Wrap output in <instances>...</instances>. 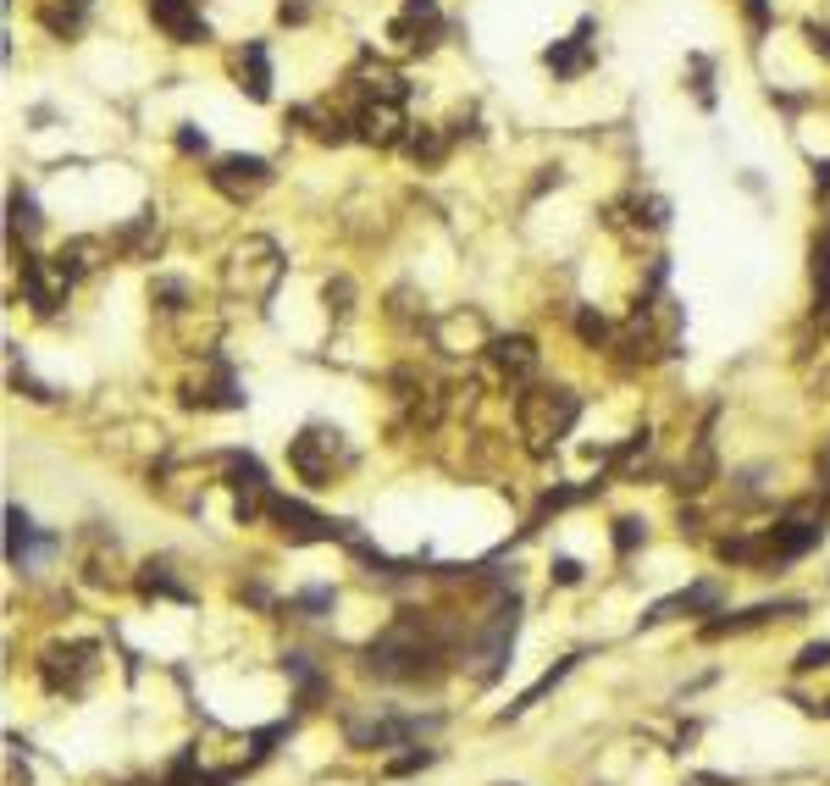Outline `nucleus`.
Masks as SVG:
<instances>
[{
    "label": "nucleus",
    "instance_id": "obj_39",
    "mask_svg": "<svg viewBox=\"0 0 830 786\" xmlns=\"http://www.w3.org/2000/svg\"><path fill=\"white\" fill-rule=\"evenodd\" d=\"M819 482L830 488V438H825V449H819Z\"/></svg>",
    "mask_w": 830,
    "mask_h": 786
},
{
    "label": "nucleus",
    "instance_id": "obj_5",
    "mask_svg": "<svg viewBox=\"0 0 830 786\" xmlns=\"http://www.w3.org/2000/svg\"><path fill=\"white\" fill-rule=\"evenodd\" d=\"M764 537H770V565H764V571H781V565L803 560V554H814V548L825 543V510H814V504H792V510H786Z\"/></svg>",
    "mask_w": 830,
    "mask_h": 786
},
{
    "label": "nucleus",
    "instance_id": "obj_1",
    "mask_svg": "<svg viewBox=\"0 0 830 786\" xmlns=\"http://www.w3.org/2000/svg\"><path fill=\"white\" fill-rule=\"evenodd\" d=\"M581 416V399L570 388H521L515 393V427H521L526 449L548 454Z\"/></svg>",
    "mask_w": 830,
    "mask_h": 786
},
{
    "label": "nucleus",
    "instance_id": "obj_21",
    "mask_svg": "<svg viewBox=\"0 0 830 786\" xmlns=\"http://www.w3.org/2000/svg\"><path fill=\"white\" fill-rule=\"evenodd\" d=\"M576 665H581V654H570V659H559L554 670H543V676H537L532 687H526L521 698H515V703H510V709H504V715H498V720H515V715H526V709H532V703L543 698V692H554V687H559V681H565V676H570V670H576Z\"/></svg>",
    "mask_w": 830,
    "mask_h": 786
},
{
    "label": "nucleus",
    "instance_id": "obj_31",
    "mask_svg": "<svg viewBox=\"0 0 830 786\" xmlns=\"http://www.w3.org/2000/svg\"><path fill=\"white\" fill-rule=\"evenodd\" d=\"M814 283L830 288V216H825V233L814 239Z\"/></svg>",
    "mask_w": 830,
    "mask_h": 786
},
{
    "label": "nucleus",
    "instance_id": "obj_33",
    "mask_svg": "<svg viewBox=\"0 0 830 786\" xmlns=\"http://www.w3.org/2000/svg\"><path fill=\"white\" fill-rule=\"evenodd\" d=\"M819 665H830V643L819 637V643H808L803 654H797V670H819Z\"/></svg>",
    "mask_w": 830,
    "mask_h": 786
},
{
    "label": "nucleus",
    "instance_id": "obj_20",
    "mask_svg": "<svg viewBox=\"0 0 830 786\" xmlns=\"http://www.w3.org/2000/svg\"><path fill=\"white\" fill-rule=\"evenodd\" d=\"M100 250H106L100 239H67L56 250V272L67 277V283H78V277H89L100 266Z\"/></svg>",
    "mask_w": 830,
    "mask_h": 786
},
{
    "label": "nucleus",
    "instance_id": "obj_22",
    "mask_svg": "<svg viewBox=\"0 0 830 786\" xmlns=\"http://www.w3.org/2000/svg\"><path fill=\"white\" fill-rule=\"evenodd\" d=\"M404 150H410V161L415 167H443V155H449V139H443L438 128H410L404 133Z\"/></svg>",
    "mask_w": 830,
    "mask_h": 786
},
{
    "label": "nucleus",
    "instance_id": "obj_7",
    "mask_svg": "<svg viewBox=\"0 0 830 786\" xmlns=\"http://www.w3.org/2000/svg\"><path fill=\"white\" fill-rule=\"evenodd\" d=\"M443 731V715H382V720H344L349 748H404Z\"/></svg>",
    "mask_w": 830,
    "mask_h": 786
},
{
    "label": "nucleus",
    "instance_id": "obj_11",
    "mask_svg": "<svg viewBox=\"0 0 830 786\" xmlns=\"http://www.w3.org/2000/svg\"><path fill=\"white\" fill-rule=\"evenodd\" d=\"M388 39H399L404 50H427L443 39V12L438 0H404L399 17L388 23Z\"/></svg>",
    "mask_w": 830,
    "mask_h": 786
},
{
    "label": "nucleus",
    "instance_id": "obj_29",
    "mask_svg": "<svg viewBox=\"0 0 830 786\" xmlns=\"http://www.w3.org/2000/svg\"><path fill=\"white\" fill-rule=\"evenodd\" d=\"M427 764H438V748H410L399 759H388V775H415V770H427Z\"/></svg>",
    "mask_w": 830,
    "mask_h": 786
},
{
    "label": "nucleus",
    "instance_id": "obj_14",
    "mask_svg": "<svg viewBox=\"0 0 830 786\" xmlns=\"http://www.w3.org/2000/svg\"><path fill=\"white\" fill-rule=\"evenodd\" d=\"M23 288H28V305L39 310V316H56L61 305H67V277L56 272V261H45V255H28L23 250Z\"/></svg>",
    "mask_w": 830,
    "mask_h": 786
},
{
    "label": "nucleus",
    "instance_id": "obj_32",
    "mask_svg": "<svg viewBox=\"0 0 830 786\" xmlns=\"http://www.w3.org/2000/svg\"><path fill=\"white\" fill-rule=\"evenodd\" d=\"M12 382L28 393V399H34V405H50V388H45V382H39V377H28L23 366H12Z\"/></svg>",
    "mask_w": 830,
    "mask_h": 786
},
{
    "label": "nucleus",
    "instance_id": "obj_9",
    "mask_svg": "<svg viewBox=\"0 0 830 786\" xmlns=\"http://www.w3.org/2000/svg\"><path fill=\"white\" fill-rule=\"evenodd\" d=\"M786 615H803V598H770V604H753V609H736V615H714L698 626L703 643H714V637H736V632H753V626H770V620H786Z\"/></svg>",
    "mask_w": 830,
    "mask_h": 786
},
{
    "label": "nucleus",
    "instance_id": "obj_13",
    "mask_svg": "<svg viewBox=\"0 0 830 786\" xmlns=\"http://www.w3.org/2000/svg\"><path fill=\"white\" fill-rule=\"evenodd\" d=\"M487 360H493V371H498V382H510V393H521V388H532V377H537V344L532 338H493L487 344Z\"/></svg>",
    "mask_w": 830,
    "mask_h": 786
},
{
    "label": "nucleus",
    "instance_id": "obj_4",
    "mask_svg": "<svg viewBox=\"0 0 830 786\" xmlns=\"http://www.w3.org/2000/svg\"><path fill=\"white\" fill-rule=\"evenodd\" d=\"M266 515L283 526L288 543H355V521H332V515L310 510L305 499H288V493H272L266 499Z\"/></svg>",
    "mask_w": 830,
    "mask_h": 786
},
{
    "label": "nucleus",
    "instance_id": "obj_24",
    "mask_svg": "<svg viewBox=\"0 0 830 786\" xmlns=\"http://www.w3.org/2000/svg\"><path fill=\"white\" fill-rule=\"evenodd\" d=\"M576 333H581V344H587V349H609V344H615V327H609V316H598L593 305L576 310Z\"/></svg>",
    "mask_w": 830,
    "mask_h": 786
},
{
    "label": "nucleus",
    "instance_id": "obj_19",
    "mask_svg": "<svg viewBox=\"0 0 830 786\" xmlns=\"http://www.w3.org/2000/svg\"><path fill=\"white\" fill-rule=\"evenodd\" d=\"M150 244H161V216L155 211H139L128 227L111 233V250H122V255H150Z\"/></svg>",
    "mask_w": 830,
    "mask_h": 786
},
{
    "label": "nucleus",
    "instance_id": "obj_10",
    "mask_svg": "<svg viewBox=\"0 0 830 786\" xmlns=\"http://www.w3.org/2000/svg\"><path fill=\"white\" fill-rule=\"evenodd\" d=\"M150 23L172 45H211V23L200 17V0H150Z\"/></svg>",
    "mask_w": 830,
    "mask_h": 786
},
{
    "label": "nucleus",
    "instance_id": "obj_16",
    "mask_svg": "<svg viewBox=\"0 0 830 786\" xmlns=\"http://www.w3.org/2000/svg\"><path fill=\"white\" fill-rule=\"evenodd\" d=\"M720 609H725L720 582H698V587H687V593L659 598V604L642 615V626H659V620H670V615H720Z\"/></svg>",
    "mask_w": 830,
    "mask_h": 786
},
{
    "label": "nucleus",
    "instance_id": "obj_3",
    "mask_svg": "<svg viewBox=\"0 0 830 786\" xmlns=\"http://www.w3.org/2000/svg\"><path fill=\"white\" fill-rule=\"evenodd\" d=\"M288 465H294V477L310 482V488H332V477L355 465V449L344 443V432L305 427L294 443H288Z\"/></svg>",
    "mask_w": 830,
    "mask_h": 786
},
{
    "label": "nucleus",
    "instance_id": "obj_26",
    "mask_svg": "<svg viewBox=\"0 0 830 786\" xmlns=\"http://www.w3.org/2000/svg\"><path fill=\"white\" fill-rule=\"evenodd\" d=\"M155 305H161L166 316L189 310V283H183V277H161V283H155Z\"/></svg>",
    "mask_w": 830,
    "mask_h": 786
},
{
    "label": "nucleus",
    "instance_id": "obj_28",
    "mask_svg": "<svg viewBox=\"0 0 830 786\" xmlns=\"http://www.w3.org/2000/svg\"><path fill=\"white\" fill-rule=\"evenodd\" d=\"M687 67H692V89H698V106L709 111V106H714V84H709V78H714V61H709V56H687Z\"/></svg>",
    "mask_w": 830,
    "mask_h": 786
},
{
    "label": "nucleus",
    "instance_id": "obj_25",
    "mask_svg": "<svg viewBox=\"0 0 830 786\" xmlns=\"http://www.w3.org/2000/svg\"><path fill=\"white\" fill-rule=\"evenodd\" d=\"M12 233H23V239L39 233V205H34L28 189H12Z\"/></svg>",
    "mask_w": 830,
    "mask_h": 786
},
{
    "label": "nucleus",
    "instance_id": "obj_6",
    "mask_svg": "<svg viewBox=\"0 0 830 786\" xmlns=\"http://www.w3.org/2000/svg\"><path fill=\"white\" fill-rule=\"evenodd\" d=\"M283 277V261H277V244L272 239H244L227 261V288L244 299H266Z\"/></svg>",
    "mask_w": 830,
    "mask_h": 786
},
{
    "label": "nucleus",
    "instance_id": "obj_8",
    "mask_svg": "<svg viewBox=\"0 0 830 786\" xmlns=\"http://www.w3.org/2000/svg\"><path fill=\"white\" fill-rule=\"evenodd\" d=\"M205 178H211V189L222 194V200L249 205L266 183H272V161H266V155H216Z\"/></svg>",
    "mask_w": 830,
    "mask_h": 786
},
{
    "label": "nucleus",
    "instance_id": "obj_18",
    "mask_svg": "<svg viewBox=\"0 0 830 786\" xmlns=\"http://www.w3.org/2000/svg\"><path fill=\"white\" fill-rule=\"evenodd\" d=\"M233 72H238V89H244L249 100H272V56H266L261 39H249V45L238 50Z\"/></svg>",
    "mask_w": 830,
    "mask_h": 786
},
{
    "label": "nucleus",
    "instance_id": "obj_35",
    "mask_svg": "<svg viewBox=\"0 0 830 786\" xmlns=\"http://www.w3.org/2000/svg\"><path fill=\"white\" fill-rule=\"evenodd\" d=\"M277 17H283L288 28H299V23H310V0H283L277 6Z\"/></svg>",
    "mask_w": 830,
    "mask_h": 786
},
{
    "label": "nucleus",
    "instance_id": "obj_37",
    "mask_svg": "<svg viewBox=\"0 0 830 786\" xmlns=\"http://www.w3.org/2000/svg\"><path fill=\"white\" fill-rule=\"evenodd\" d=\"M554 582H559V587H576V582H581V565H576V560H554Z\"/></svg>",
    "mask_w": 830,
    "mask_h": 786
},
{
    "label": "nucleus",
    "instance_id": "obj_2",
    "mask_svg": "<svg viewBox=\"0 0 830 786\" xmlns=\"http://www.w3.org/2000/svg\"><path fill=\"white\" fill-rule=\"evenodd\" d=\"M515 626H521V598L515 593H498V604L482 615V626L471 632L460 665H476V681H493L498 670L510 665V643H515Z\"/></svg>",
    "mask_w": 830,
    "mask_h": 786
},
{
    "label": "nucleus",
    "instance_id": "obj_27",
    "mask_svg": "<svg viewBox=\"0 0 830 786\" xmlns=\"http://www.w3.org/2000/svg\"><path fill=\"white\" fill-rule=\"evenodd\" d=\"M637 543H648V526H642L637 515H620L615 521V554L626 560V554H637Z\"/></svg>",
    "mask_w": 830,
    "mask_h": 786
},
{
    "label": "nucleus",
    "instance_id": "obj_36",
    "mask_svg": "<svg viewBox=\"0 0 830 786\" xmlns=\"http://www.w3.org/2000/svg\"><path fill=\"white\" fill-rule=\"evenodd\" d=\"M178 150H183V155H205V133L183 122V133H178Z\"/></svg>",
    "mask_w": 830,
    "mask_h": 786
},
{
    "label": "nucleus",
    "instance_id": "obj_17",
    "mask_svg": "<svg viewBox=\"0 0 830 786\" xmlns=\"http://www.w3.org/2000/svg\"><path fill=\"white\" fill-rule=\"evenodd\" d=\"M39 548H56V537H39L23 504H6V560H12V571H28Z\"/></svg>",
    "mask_w": 830,
    "mask_h": 786
},
{
    "label": "nucleus",
    "instance_id": "obj_23",
    "mask_svg": "<svg viewBox=\"0 0 830 786\" xmlns=\"http://www.w3.org/2000/svg\"><path fill=\"white\" fill-rule=\"evenodd\" d=\"M332 604H338V593H332V587H305V593L288 598V615H299V620H321V615H332Z\"/></svg>",
    "mask_w": 830,
    "mask_h": 786
},
{
    "label": "nucleus",
    "instance_id": "obj_38",
    "mask_svg": "<svg viewBox=\"0 0 830 786\" xmlns=\"http://www.w3.org/2000/svg\"><path fill=\"white\" fill-rule=\"evenodd\" d=\"M814 189L830 194V161H819V167H814Z\"/></svg>",
    "mask_w": 830,
    "mask_h": 786
},
{
    "label": "nucleus",
    "instance_id": "obj_30",
    "mask_svg": "<svg viewBox=\"0 0 830 786\" xmlns=\"http://www.w3.org/2000/svg\"><path fill=\"white\" fill-rule=\"evenodd\" d=\"M144 593H166V598H189V587L183 582H172V576H166V565H144Z\"/></svg>",
    "mask_w": 830,
    "mask_h": 786
},
{
    "label": "nucleus",
    "instance_id": "obj_15",
    "mask_svg": "<svg viewBox=\"0 0 830 786\" xmlns=\"http://www.w3.org/2000/svg\"><path fill=\"white\" fill-rule=\"evenodd\" d=\"M593 34H598V23H593V17H581L576 34L554 39V45L543 50V67L554 72V78H581V72L593 67Z\"/></svg>",
    "mask_w": 830,
    "mask_h": 786
},
{
    "label": "nucleus",
    "instance_id": "obj_12",
    "mask_svg": "<svg viewBox=\"0 0 830 786\" xmlns=\"http://www.w3.org/2000/svg\"><path fill=\"white\" fill-rule=\"evenodd\" d=\"M183 405H194V410H238L244 405V388H238L233 366H227V360H211V371L183 388Z\"/></svg>",
    "mask_w": 830,
    "mask_h": 786
},
{
    "label": "nucleus",
    "instance_id": "obj_34",
    "mask_svg": "<svg viewBox=\"0 0 830 786\" xmlns=\"http://www.w3.org/2000/svg\"><path fill=\"white\" fill-rule=\"evenodd\" d=\"M742 12H747V28H753V34L770 28V0H742Z\"/></svg>",
    "mask_w": 830,
    "mask_h": 786
}]
</instances>
